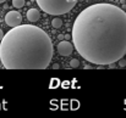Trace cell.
I'll list each match as a JSON object with an SVG mask.
<instances>
[{
	"instance_id": "1",
	"label": "cell",
	"mask_w": 126,
	"mask_h": 118,
	"mask_svg": "<svg viewBox=\"0 0 126 118\" xmlns=\"http://www.w3.org/2000/svg\"><path fill=\"white\" fill-rule=\"evenodd\" d=\"M71 39L86 61L113 65L126 55V12L114 4L91 5L76 17Z\"/></svg>"
},
{
	"instance_id": "2",
	"label": "cell",
	"mask_w": 126,
	"mask_h": 118,
	"mask_svg": "<svg viewBox=\"0 0 126 118\" xmlns=\"http://www.w3.org/2000/svg\"><path fill=\"white\" fill-rule=\"evenodd\" d=\"M53 52L49 35L32 24L12 27L0 44V61L6 70H45Z\"/></svg>"
},
{
	"instance_id": "3",
	"label": "cell",
	"mask_w": 126,
	"mask_h": 118,
	"mask_svg": "<svg viewBox=\"0 0 126 118\" xmlns=\"http://www.w3.org/2000/svg\"><path fill=\"white\" fill-rule=\"evenodd\" d=\"M36 1L44 12L54 16L64 15L71 11L77 4V0H36Z\"/></svg>"
},
{
	"instance_id": "4",
	"label": "cell",
	"mask_w": 126,
	"mask_h": 118,
	"mask_svg": "<svg viewBox=\"0 0 126 118\" xmlns=\"http://www.w3.org/2000/svg\"><path fill=\"white\" fill-rule=\"evenodd\" d=\"M5 22L7 26L10 27H15V26H18L21 24L22 22V16L20 12L17 11H9L6 15H5Z\"/></svg>"
},
{
	"instance_id": "5",
	"label": "cell",
	"mask_w": 126,
	"mask_h": 118,
	"mask_svg": "<svg viewBox=\"0 0 126 118\" xmlns=\"http://www.w3.org/2000/svg\"><path fill=\"white\" fill-rule=\"evenodd\" d=\"M58 52L61 56H69L74 52V44L67 41L66 39L60 40L59 45H58Z\"/></svg>"
},
{
	"instance_id": "6",
	"label": "cell",
	"mask_w": 126,
	"mask_h": 118,
	"mask_svg": "<svg viewBox=\"0 0 126 118\" xmlns=\"http://www.w3.org/2000/svg\"><path fill=\"white\" fill-rule=\"evenodd\" d=\"M27 18L30 22H37L41 18V13L37 9H30L27 11Z\"/></svg>"
},
{
	"instance_id": "7",
	"label": "cell",
	"mask_w": 126,
	"mask_h": 118,
	"mask_svg": "<svg viewBox=\"0 0 126 118\" xmlns=\"http://www.w3.org/2000/svg\"><path fill=\"white\" fill-rule=\"evenodd\" d=\"M51 26L54 27V28H60L61 26H63V21L60 20V18H53V21H51Z\"/></svg>"
},
{
	"instance_id": "8",
	"label": "cell",
	"mask_w": 126,
	"mask_h": 118,
	"mask_svg": "<svg viewBox=\"0 0 126 118\" xmlns=\"http://www.w3.org/2000/svg\"><path fill=\"white\" fill-rule=\"evenodd\" d=\"M12 6L16 9H21L25 6V0H12Z\"/></svg>"
},
{
	"instance_id": "9",
	"label": "cell",
	"mask_w": 126,
	"mask_h": 118,
	"mask_svg": "<svg viewBox=\"0 0 126 118\" xmlns=\"http://www.w3.org/2000/svg\"><path fill=\"white\" fill-rule=\"evenodd\" d=\"M70 65H71L72 68H77V67L80 66V61H79L77 59H72V60L70 61Z\"/></svg>"
},
{
	"instance_id": "10",
	"label": "cell",
	"mask_w": 126,
	"mask_h": 118,
	"mask_svg": "<svg viewBox=\"0 0 126 118\" xmlns=\"http://www.w3.org/2000/svg\"><path fill=\"white\" fill-rule=\"evenodd\" d=\"M119 65H120L121 67H125L126 66V61L124 60V59H120V60H119Z\"/></svg>"
},
{
	"instance_id": "11",
	"label": "cell",
	"mask_w": 126,
	"mask_h": 118,
	"mask_svg": "<svg viewBox=\"0 0 126 118\" xmlns=\"http://www.w3.org/2000/svg\"><path fill=\"white\" fill-rule=\"evenodd\" d=\"M70 38H71V35H69V34H66V35H64V39H70Z\"/></svg>"
},
{
	"instance_id": "12",
	"label": "cell",
	"mask_w": 126,
	"mask_h": 118,
	"mask_svg": "<svg viewBox=\"0 0 126 118\" xmlns=\"http://www.w3.org/2000/svg\"><path fill=\"white\" fill-rule=\"evenodd\" d=\"M2 37H4V33H2V31L0 29V41H1V39H2Z\"/></svg>"
},
{
	"instance_id": "13",
	"label": "cell",
	"mask_w": 126,
	"mask_h": 118,
	"mask_svg": "<svg viewBox=\"0 0 126 118\" xmlns=\"http://www.w3.org/2000/svg\"><path fill=\"white\" fill-rule=\"evenodd\" d=\"M59 39L63 40V39H64V35H63V34H61V35H59Z\"/></svg>"
},
{
	"instance_id": "14",
	"label": "cell",
	"mask_w": 126,
	"mask_h": 118,
	"mask_svg": "<svg viewBox=\"0 0 126 118\" xmlns=\"http://www.w3.org/2000/svg\"><path fill=\"white\" fill-rule=\"evenodd\" d=\"M5 1H6V0H0V4H1V2H5Z\"/></svg>"
}]
</instances>
